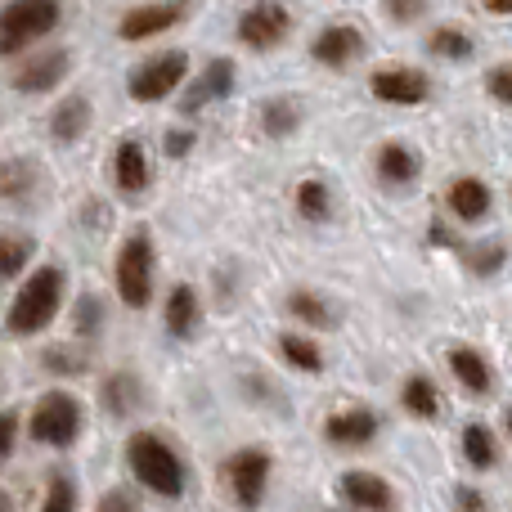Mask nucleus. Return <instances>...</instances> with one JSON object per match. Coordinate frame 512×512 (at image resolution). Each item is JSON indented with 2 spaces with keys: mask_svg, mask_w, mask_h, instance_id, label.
<instances>
[{
  "mask_svg": "<svg viewBox=\"0 0 512 512\" xmlns=\"http://www.w3.org/2000/svg\"><path fill=\"white\" fill-rule=\"evenodd\" d=\"M0 512H9V499L5 495H0Z\"/></svg>",
  "mask_w": 512,
  "mask_h": 512,
  "instance_id": "a19ab883",
  "label": "nucleus"
},
{
  "mask_svg": "<svg viewBox=\"0 0 512 512\" xmlns=\"http://www.w3.org/2000/svg\"><path fill=\"white\" fill-rule=\"evenodd\" d=\"M72 72V54L50 45V50H36V54H18L14 72H9V86L18 95H50L54 86H63Z\"/></svg>",
  "mask_w": 512,
  "mask_h": 512,
  "instance_id": "423d86ee",
  "label": "nucleus"
},
{
  "mask_svg": "<svg viewBox=\"0 0 512 512\" xmlns=\"http://www.w3.org/2000/svg\"><path fill=\"white\" fill-rule=\"evenodd\" d=\"M59 306H63V270L59 265H41V270H36L32 279H23V288L14 292L5 328L14 337H32V333H41V328H50Z\"/></svg>",
  "mask_w": 512,
  "mask_h": 512,
  "instance_id": "f257e3e1",
  "label": "nucleus"
},
{
  "mask_svg": "<svg viewBox=\"0 0 512 512\" xmlns=\"http://www.w3.org/2000/svg\"><path fill=\"white\" fill-rule=\"evenodd\" d=\"M72 508H77V490H72V481L68 477H54L41 512H72Z\"/></svg>",
  "mask_w": 512,
  "mask_h": 512,
  "instance_id": "2f4dec72",
  "label": "nucleus"
},
{
  "mask_svg": "<svg viewBox=\"0 0 512 512\" xmlns=\"http://www.w3.org/2000/svg\"><path fill=\"white\" fill-rule=\"evenodd\" d=\"M14 436H18V414H0V459L14 454Z\"/></svg>",
  "mask_w": 512,
  "mask_h": 512,
  "instance_id": "e433bc0d",
  "label": "nucleus"
},
{
  "mask_svg": "<svg viewBox=\"0 0 512 512\" xmlns=\"http://www.w3.org/2000/svg\"><path fill=\"white\" fill-rule=\"evenodd\" d=\"M153 239L144 230H135L131 239L122 243L113 265V283H117V297L126 301L131 310H144L153 301Z\"/></svg>",
  "mask_w": 512,
  "mask_h": 512,
  "instance_id": "20e7f679",
  "label": "nucleus"
},
{
  "mask_svg": "<svg viewBox=\"0 0 512 512\" xmlns=\"http://www.w3.org/2000/svg\"><path fill=\"white\" fill-rule=\"evenodd\" d=\"M445 207H450L459 221H486L490 216V189H486V180H477V176H459L450 189H445Z\"/></svg>",
  "mask_w": 512,
  "mask_h": 512,
  "instance_id": "a211bd4d",
  "label": "nucleus"
},
{
  "mask_svg": "<svg viewBox=\"0 0 512 512\" xmlns=\"http://www.w3.org/2000/svg\"><path fill=\"white\" fill-rule=\"evenodd\" d=\"M486 90H490V99L512 108V63H499V68L486 72Z\"/></svg>",
  "mask_w": 512,
  "mask_h": 512,
  "instance_id": "473e14b6",
  "label": "nucleus"
},
{
  "mask_svg": "<svg viewBox=\"0 0 512 512\" xmlns=\"http://www.w3.org/2000/svg\"><path fill=\"white\" fill-rule=\"evenodd\" d=\"M198 292L189 288V283H176L171 288V297H167V333L171 337H194V328H198Z\"/></svg>",
  "mask_w": 512,
  "mask_h": 512,
  "instance_id": "aec40b11",
  "label": "nucleus"
},
{
  "mask_svg": "<svg viewBox=\"0 0 512 512\" xmlns=\"http://www.w3.org/2000/svg\"><path fill=\"white\" fill-rule=\"evenodd\" d=\"M369 95L382 99V104H423V99L432 95V81H427L418 68L391 63V68H378L369 77Z\"/></svg>",
  "mask_w": 512,
  "mask_h": 512,
  "instance_id": "f8f14e48",
  "label": "nucleus"
},
{
  "mask_svg": "<svg viewBox=\"0 0 512 512\" xmlns=\"http://www.w3.org/2000/svg\"><path fill=\"white\" fill-rule=\"evenodd\" d=\"M301 126V104L292 95H274L261 104V131L270 135V140H283V135H292Z\"/></svg>",
  "mask_w": 512,
  "mask_h": 512,
  "instance_id": "412c9836",
  "label": "nucleus"
},
{
  "mask_svg": "<svg viewBox=\"0 0 512 512\" xmlns=\"http://www.w3.org/2000/svg\"><path fill=\"white\" fill-rule=\"evenodd\" d=\"M454 508H459V512H481V508H486V504H481V490L459 486V490H454Z\"/></svg>",
  "mask_w": 512,
  "mask_h": 512,
  "instance_id": "58836bf2",
  "label": "nucleus"
},
{
  "mask_svg": "<svg viewBox=\"0 0 512 512\" xmlns=\"http://www.w3.org/2000/svg\"><path fill=\"white\" fill-rule=\"evenodd\" d=\"M234 77H239L234 59H212L194 81H185V90H180V113L194 117V113H203L207 104H216V99H230Z\"/></svg>",
  "mask_w": 512,
  "mask_h": 512,
  "instance_id": "9b49d317",
  "label": "nucleus"
},
{
  "mask_svg": "<svg viewBox=\"0 0 512 512\" xmlns=\"http://www.w3.org/2000/svg\"><path fill=\"white\" fill-rule=\"evenodd\" d=\"M400 405H405L414 418L432 423V418L441 414V396H436V382H432V378H423V373L405 378V387H400Z\"/></svg>",
  "mask_w": 512,
  "mask_h": 512,
  "instance_id": "b1692460",
  "label": "nucleus"
},
{
  "mask_svg": "<svg viewBox=\"0 0 512 512\" xmlns=\"http://www.w3.org/2000/svg\"><path fill=\"white\" fill-rule=\"evenodd\" d=\"M104 400H108V409H113V414H131L135 400H140V391H135V378H131V373H117V378H108Z\"/></svg>",
  "mask_w": 512,
  "mask_h": 512,
  "instance_id": "7c9ffc66",
  "label": "nucleus"
},
{
  "mask_svg": "<svg viewBox=\"0 0 512 512\" xmlns=\"http://www.w3.org/2000/svg\"><path fill=\"white\" fill-rule=\"evenodd\" d=\"M153 180V167H149V149L140 140H122L113 149V185L117 194H144Z\"/></svg>",
  "mask_w": 512,
  "mask_h": 512,
  "instance_id": "2eb2a0df",
  "label": "nucleus"
},
{
  "mask_svg": "<svg viewBox=\"0 0 512 512\" xmlns=\"http://www.w3.org/2000/svg\"><path fill=\"white\" fill-rule=\"evenodd\" d=\"M81 432V405L68 396V391H45L32 409V436L41 445H72Z\"/></svg>",
  "mask_w": 512,
  "mask_h": 512,
  "instance_id": "6e6552de",
  "label": "nucleus"
},
{
  "mask_svg": "<svg viewBox=\"0 0 512 512\" xmlns=\"http://www.w3.org/2000/svg\"><path fill=\"white\" fill-rule=\"evenodd\" d=\"M77 328H81V333H95V328H99V297H81Z\"/></svg>",
  "mask_w": 512,
  "mask_h": 512,
  "instance_id": "c9c22d12",
  "label": "nucleus"
},
{
  "mask_svg": "<svg viewBox=\"0 0 512 512\" xmlns=\"http://www.w3.org/2000/svg\"><path fill=\"white\" fill-rule=\"evenodd\" d=\"M265 481H270V454L265 450H239L225 463V486L239 499V508H256L265 499Z\"/></svg>",
  "mask_w": 512,
  "mask_h": 512,
  "instance_id": "9d476101",
  "label": "nucleus"
},
{
  "mask_svg": "<svg viewBox=\"0 0 512 512\" xmlns=\"http://www.w3.org/2000/svg\"><path fill=\"white\" fill-rule=\"evenodd\" d=\"M185 14H189V0H149V5L126 9L122 23H117V36L131 45L153 41V36L171 32L176 23H185Z\"/></svg>",
  "mask_w": 512,
  "mask_h": 512,
  "instance_id": "1a4fd4ad",
  "label": "nucleus"
},
{
  "mask_svg": "<svg viewBox=\"0 0 512 512\" xmlns=\"http://www.w3.org/2000/svg\"><path fill=\"white\" fill-rule=\"evenodd\" d=\"M279 351H283V360H288L292 369H301V373H319V369H324V355H319V346L310 342V337L283 333L279 337Z\"/></svg>",
  "mask_w": 512,
  "mask_h": 512,
  "instance_id": "bb28decb",
  "label": "nucleus"
},
{
  "mask_svg": "<svg viewBox=\"0 0 512 512\" xmlns=\"http://www.w3.org/2000/svg\"><path fill=\"white\" fill-rule=\"evenodd\" d=\"M382 5H387V14L396 18V23H414V18L427 9V0H382Z\"/></svg>",
  "mask_w": 512,
  "mask_h": 512,
  "instance_id": "72a5a7b5",
  "label": "nucleus"
},
{
  "mask_svg": "<svg viewBox=\"0 0 512 512\" xmlns=\"http://www.w3.org/2000/svg\"><path fill=\"white\" fill-rule=\"evenodd\" d=\"M504 261H508V248H504V243H495V239L468 248V270L477 274V279H490V274H495Z\"/></svg>",
  "mask_w": 512,
  "mask_h": 512,
  "instance_id": "c756f323",
  "label": "nucleus"
},
{
  "mask_svg": "<svg viewBox=\"0 0 512 512\" xmlns=\"http://www.w3.org/2000/svg\"><path fill=\"white\" fill-rule=\"evenodd\" d=\"M194 149V131H167V158H185Z\"/></svg>",
  "mask_w": 512,
  "mask_h": 512,
  "instance_id": "4c0bfd02",
  "label": "nucleus"
},
{
  "mask_svg": "<svg viewBox=\"0 0 512 512\" xmlns=\"http://www.w3.org/2000/svg\"><path fill=\"white\" fill-rule=\"evenodd\" d=\"M126 459H131V472L144 490L162 499H180L185 495V468H180L176 450L167 441H158L153 432H135L126 441Z\"/></svg>",
  "mask_w": 512,
  "mask_h": 512,
  "instance_id": "f03ea898",
  "label": "nucleus"
},
{
  "mask_svg": "<svg viewBox=\"0 0 512 512\" xmlns=\"http://www.w3.org/2000/svg\"><path fill=\"white\" fill-rule=\"evenodd\" d=\"M373 167H378L382 185H409V180L418 176V158H414V149H405V144H382Z\"/></svg>",
  "mask_w": 512,
  "mask_h": 512,
  "instance_id": "4be33fe9",
  "label": "nucleus"
},
{
  "mask_svg": "<svg viewBox=\"0 0 512 512\" xmlns=\"http://www.w3.org/2000/svg\"><path fill=\"white\" fill-rule=\"evenodd\" d=\"M508 436H512V409H508Z\"/></svg>",
  "mask_w": 512,
  "mask_h": 512,
  "instance_id": "79ce46f5",
  "label": "nucleus"
},
{
  "mask_svg": "<svg viewBox=\"0 0 512 512\" xmlns=\"http://www.w3.org/2000/svg\"><path fill=\"white\" fill-rule=\"evenodd\" d=\"M364 54V32L351 23H328L324 32L310 41V59L324 63V68H351Z\"/></svg>",
  "mask_w": 512,
  "mask_h": 512,
  "instance_id": "ddd939ff",
  "label": "nucleus"
},
{
  "mask_svg": "<svg viewBox=\"0 0 512 512\" xmlns=\"http://www.w3.org/2000/svg\"><path fill=\"white\" fill-rule=\"evenodd\" d=\"M36 243L27 234H0V279H14V274L27 270Z\"/></svg>",
  "mask_w": 512,
  "mask_h": 512,
  "instance_id": "cd10ccee",
  "label": "nucleus"
},
{
  "mask_svg": "<svg viewBox=\"0 0 512 512\" xmlns=\"http://www.w3.org/2000/svg\"><path fill=\"white\" fill-rule=\"evenodd\" d=\"M450 373L459 378V387H468L472 396H486L490 391V364L477 346H454L450 351Z\"/></svg>",
  "mask_w": 512,
  "mask_h": 512,
  "instance_id": "6ab92c4d",
  "label": "nucleus"
},
{
  "mask_svg": "<svg viewBox=\"0 0 512 512\" xmlns=\"http://www.w3.org/2000/svg\"><path fill=\"white\" fill-rule=\"evenodd\" d=\"M292 32V14L288 5H279V0H256L239 14V27H234V36H239L248 50L256 54H270L274 45H283Z\"/></svg>",
  "mask_w": 512,
  "mask_h": 512,
  "instance_id": "0eeeda50",
  "label": "nucleus"
},
{
  "mask_svg": "<svg viewBox=\"0 0 512 512\" xmlns=\"http://www.w3.org/2000/svg\"><path fill=\"white\" fill-rule=\"evenodd\" d=\"M99 512H140L131 490H108L104 499H99Z\"/></svg>",
  "mask_w": 512,
  "mask_h": 512,
  "instance_id": "f704fd0d",
  "label": "nucleus"
},
{
  "mask_svg": "<svg viewBox=\"0 0 512 512\" xmlns=\"http://www.w3.org/2000/svg\"><path fill=\"white\" fill-rule=\"evenodd\" d=\"M486 14H512V0H481Z\"/></svg>",
  "mask_w": 512,
  "mask_h": 512,
  "instance_id": "ea45409f",
  "label": "nucleus"
},
{
  "mask_svg": "<svg viewBox=\"0 0 512 512\" xmlns=\"http://www.w3.org/2000/svg\"><path fill=\"white\" fill-rule=\"evenodd\" d=\"M59 18H63V0H9L0 9V54L5 59L27 54L36 41H45L59 27Z\"/></svg>",
  "mask_w": 512,
  "mask_h": 512,
  "instance_id": "7ed1b4c3",
  "label": "nucleus"
},
{
  "mask_svg": "<svg viewBox=\"0 0 512 512\" xmlns=\"http://www.w3.org/2000/svg\"><path fill=\"white\" fill-rule=\"evenodd\" d=\"M185 81H189V54L185 50H167V54L144 59L140 68H131L126 90H131L135 104H162V99H171Z\"/></svg>",
  "mask_w": 512,
  "mask_h": 512,
  "instance_id": "39448f33",
  "label": "nucleus"
},
{
  "mask_svg": "<svg viewBox=\"0 0 512 512\" xmlns=\"http://www.w3.org/2000/svg\"><path fill=\"white\" fill-rule=\"evenodd\" d=\"M427 50L441 54V59H472V36L459 32V27H436Z\"/></svg>",
  "mask_w": 512,
  "mask_h": 512,
  "instance_id": "c85d7f7f",
  "label": "nucleus"
},
{
  "mask_svg": "<svg viewBox=\"0 0 512 512\" xmlns=\"http://www.w3.org/2000/svg\"><path fill=\"white\" fill-rule=\"evenodd\" d=\"M288 315L301 319V324H310V328H333V310H328V301L315 297V292H306V288H297L288 297Z\"/></svg>",
  "mask_w": 512,
  "mask_h": 512,
  "instance_id": "a878e982",
  "label": "nucleus"
},
{
  "mask_svg": "<svg viewBox=\"0 0 512 512\" xmlns=\"http://www.w3.org/2000/svg\"><path fill=\"white\" fill-rule=\"evenodd\" d=\"M90 117H95V108H90L86 95H68L54 104L50 113V140L54 144H77L81 135L90 131Z\"/></svg>",
  "mask_w": 512,
  "mask_h": 512,
  "instance_id": "f3484780",
  "label": "nucleus"
},
{
  "mask_svg": "<svg viewBox=\"0 0 512 512\" xmlns=\"http://www.w3.org/2000/svg\"><path fill=\"white\" fill-rule=\"evenodd\" d=\"M463 459L472 463L477 472H490L499 463V441H495V432H490L486 423H468L463 427Z\"/></svg>",
  "mask_w": 512,
  "mask_h": 512,
  "instance_id": "5701e85b",
  "label": "nucleus"
},
{
  "mask_svg": "<svg viewBox=\"0 0 512 512\" xmlns=\"http://www.w3.org/2000/svg\"><path fill=\"white\" fill-rule=\"evenodd\" d=\"M324 436L333 445H342V450H360V445H369L378 436V414L373 409H342V414H333L324 423Z\"/></svg>",
  "mask_w": 512,
  "mask_h": 512,
  "instance_id": "dca6fc26",
  "label": "nucleus"
},
{
  "mask_svg": "<svg viewBox=\"0 0 512 512\" xmlns=\"http://www.w3.org/2000/svg\"><path fill=\"white\" fill-rule=\"evenodd\" d=\"M297 212H301V221H310V225H324L328 216H333V194H328L324 180H301L297 185Z\"/></svg>",
  "mask_w": 512,
  "mask_h": 512,
  "instance_id": "393cba45",
  "label": "nucleus"
},
{
  "mask_svg": "<svg viewBox=\"0 0 512 512\" xmlns=\"http://www.w3.org/2000/svg\"><path fill=\"white\" fill-rule=\"evenodd\" d=\"M337 495L360 512H391L396 508V490H391L378 472H346V477L337 481Z\"/></svg>",
  "mask_w": 512,
  "mask_h": 512,
  "instance_id": "4468645a",
  "label": "nucleus"
}]
</instances>
